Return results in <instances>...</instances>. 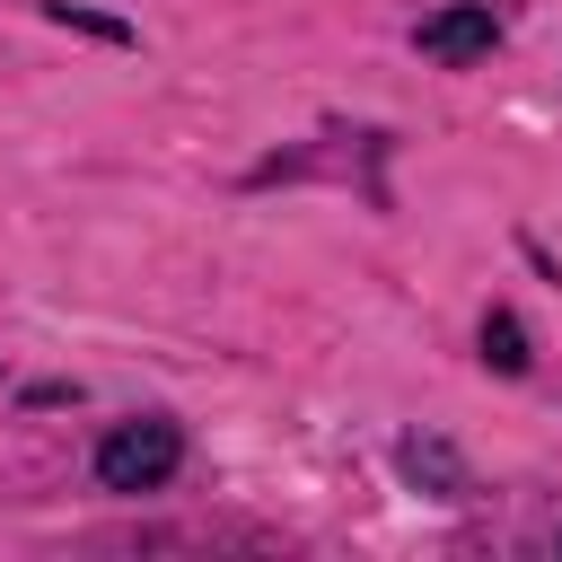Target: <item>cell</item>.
<instances>
[{"label":"cell","instance_id":"6da1fadb","mask_svg":"<svg viewBox=\"0 0 562 562\" xmlns=\"http://www.w3.org/2000/svg\"><path fill=\"white\" fill-rule=\"evenodd\" d=\"M97 483L105 492H158V483H176V465H184V430L167 422V413H140V422H114L105 439H97Z\"/></svg>","mask_w":562,"mask_h":562},{"label":"cell","instance_id":"7a4b0ae2","mask_svg":"<svg viewBox=\"0 0 562 562\" xmlns=\"http://www.w3.org/2000/svg\"><path fill=\"white\" fill-rule=\"evenodd\" d=\"M413 44H422L430 61H448V70H465V61H483V53L501 44V9H492V0H439V9L413 26Z\"/></svg>","mask_w":562,"mask_h":562},{"label":"cell","instance_id":"3957f363","mask_svg":"<svg viewBox=\"0 0 562 562\" xmlns=\"http://www.w3.org/2000/svg\"><path fill=\"white\" fill-rule=\"evenodd\" d=\"M395 474H404L413 492H430V501H474V474H465V457H457L439 430L395 439Z\"/></svg>","mask_w":562,"mask_h":562},{"label":"cell","instance_id":"277c9868","mask_svg":"<svg viewBox=\"0 0 562 562\" xmlns=\"http://www.w3.org/2000/svg\"><path fill=\"white\" fill-rule=\"evenodd\" d=\"M483 360H492L501 378H527V360H536V351H527V325H518L509 307H492V316H483Z\"/></svg>","mask_w":562,"mask_h":562},{"label":"cell","instance_id":"5b68a950","mask_svg":"<svg viewBox=\"0 0 562 562\" xmlns=\"http://www.w3.org/2000/svg\"><path fill=\"white\" fill-rule=\"evenodd\" d=\"M44 18H61V26L97 35V44H132V26H123V18H97V9H79V0H44Z\"/></svg>","mask_w":562,"mask_h":562},{"label":"cell","instance_id":"8992f818","mask_svg":"<svg viewBox=\"0 0 562 562\" xmlns=\"http://www.w3.org/2000/svg\"><path fill=\"white\" fill-rule=\"evenodd\" d=\"M553 544H562V536H553Z\"/></svg>","mask_w":562,"mask_h":562}]
</instances>
